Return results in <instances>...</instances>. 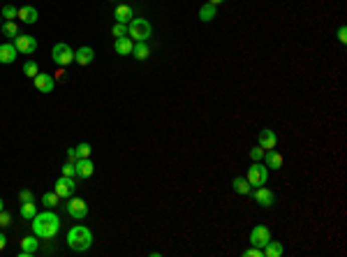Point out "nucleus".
<instances>
[{
	"label": "nucleus",
	"instance_id": "16",
	"mask_svg": "<svg viewBox=\"0 0 347 257\" xmlns=\"http://www.w3.org/2000/svg\"><path fill=\"white\" fill-rule=\"evenodd\" d=\"M132 49H134V42H132L130 37H116L114 51L118 56H132Z\"/></svg>",
	"mask_w": 347,
	"mask_h": 257
},
{
	"label": "nucleus",
	"instance_id": "2",
	"mask_svg": "<svg viewBox=\"0 0 347 257\" xmlns=\"http://www.w3.org/2000/svg\"><path fill=\"white\" fill-rule=\"evenodd\" d=\"M67 245L70 250L74 252H86L93 245V232H90L86 225H74L70 232H67Z\"/></svg>",
	"mask_w": 347,
	"mask_h": 257
},
{
	"label": "nucleus",
	"instance_id": "3",
	"mask_svg": "<svg viewBox=\"0 0 347 257\" xmlns=\"http://www.w3.org/2000/svg\"><path fill=\"white\" fill-rule=\"evenodd\" d=\"M150 35H153V28L146 19H132L127 24V37L132 42H146Z\"/></svg>",
	"mask_w": 347,
	"mask_h": 257
},
{
	"label": "nucleus",
	"instance_id": "13",
	"mask_svg": "<svg viewBox=\"0 0 347 257\" xmlns=\"http://www.w3.org/2000/svg\"><path fill=\"white\" fill-rule=\"evenodd\" d=\"M95 60V51H93V47H81V49H77L74 51V63L77 65H90Z\"/></svg>",
	"mask_w": 347,
	"mask_h": 257
},
{
	"label": "nucleus",
	"instance_id": "19",
	"mask_svg": "<svg viewBox=\"0 0 347 257\" xmlns=\"http://www.w3.org/2000/svg\"><path fill=\"white\" fill-rule=\"evenodd\" d=\"M216 17H218V5L204 3V5L199 7V21H204V24H211V21H213Z\"/></svg>",
	"mask_w": 347,
	"mask_h": 257
},
{
	"label": "nucleus",
	"instance_id": "40",
	"mask_svg": "<svg viewBox=\"0 0 347 257\" xmlns=\"http://www.w3.org/2000/svg\"><path fill=\"white\" fill-rule=\"evenodd\" d=\"M211 5H220V3H225V0H209Z\"/></svg>",
	"mask_w": 347,
	"mask_h": 257
},
{
	"label": "nucleus",
	"instance_id": "6",
	"mask_svg": "<svg viewBox=\"0 0 347 257\" xmlns=\"http://www.w3.org/2000/svg\"><path fill=\"white\" fill-rule=\"evenodd\" d=\"M14 47H17L19 54H26V56H33L37 51V40L33 35H21L19 33L17 37H14Z\"/></svg>",
	"mask_w": 347,
	"mask_h": 257
},
{
	"label": "nucleus",
	"instance_id": "30",
	"mask_svg": "<svg viewBox=\"0 0 347 257\" xmlns=\"http://www.w3.org/2000/svg\"><path fill=\"white\" fill-rule=\"evenodd\" d=\"M19 17V10L14 5H5L3 7V19H7V21H12V19Z\"/></svg>",
	"mask_w": 347,
	"mask_h": 257
},
{
	"label": "nucleus",
	"instance_id": "9",
	"mask_svg": "<svg viewBox=\"0 0 347 257\" xmlns=\"http://www.w3.org/2000/svg\"><path fill=\"white\" fill-rule=\"evenodd\" d=\"M252 199L262 206V209H271L275 204V195H273V190H269V188H264V186H259V188H252Z\"/></svg>",
	"mask_w": 347,
	"mask_h": 257
},
{
	"label": "nucleus",
	"instance_id": "29",
	"mask_svg": "<svg viewBox=\"0 0 347 257\" xmlns=\"http://www.w3.org/2000/svg\"><path fill=\"white\" fill-rule=\"evenodd\" d=\"M3 33H5L7 37H17L19 35V26L14 24V21H5V24H3Z\"/></svg>",
	"mask_w": 347,
	"mask_h": 257
},
{
	"label": "nucleus",
	"instance_id": "42",
	"mask_svg": "<svg viewBox=\"0 0 347 257\" xmlns=\"http://www.w3.org/2000/svg\"><path fill=\"white\" fill-rule=\"evenodd\" d=\"M0 33H3V26H0Z\"/></svg>",
	"mask_w": 347,
	"mask_h": 257
},
{
	"label": "nucleus",
	"instance_id": "20",
	"mask_svg": "<svg viewBox=\"0 0 347 257\" xmlns=\"http://www.w3.org/2000/svg\"><path fill=\"white\" fill-rule=\"evenodd\" d=\"M19 19L24 21V24H37V19H40V12H37L33 5H26L19 10Z\"/></svg>",
	"mask_w": 347,
	"mask_h": 257
},
{
	"label": "nucleus",
	"instance_id": "18",
	"mask_svg": "<svg viewBox=\"0 0 347 257\" xmlns=\"http://www.w3.org/2000/svg\"><path fill=\"white\" fill-rule=\"evenodd\" d=\"M19 56L17 47L14 44H0V63L3 65H10V63H14Z\"/></svg>",
	"mask_w": 347,
	"mask_h": 257
},
{
	"label": "nucleus",
	"instance_id": "1",
	"mask_svg": "<svg viewBox=\"0 0 347 257\" xmlns=\"http://www.w3.org/2000/svg\"><path fill=\"white\" fill-rule=\"evenodd\" d=\"M33 232H35L37 239H54L56 234L60 232V218L51 211H44V213H35L33 218Z\"/></svg>",
	"mask_w": 347,
	"mask_h": 257
},
{
	"label": "nucleus",
	"instance_id": "34",
	"mask_svg": "<svg viewBox=\"0 0 347 257\" xmlns=\"http://www.w3.org/2000/svg\"><path fill=\"white\" fill-rule=\"evenodd\" d=\"M243 257H264V250L262 248H257V245H252V248L243 250Z\"/></svg>",
	"mask_w": 347,
	"mask_h": 257
},
{
	"label": "nucleus",
	"instance_id": "17",
	"mask_svg": "<svg viewBox=\"0 0 347 257\" xmlns=\"http://www.w3.org/2000/svg\"><path fill=\"white\" fill-rule=\"evenodd\" d=\"M264 165H266V169H275V172H278V169L282 167V156L275 149L266 151V153H264Z\"/></svg>",
	"mask_w": 347,
	"mask_h": 257
},
{
	"label": "nucleus",
	"instance_id": "23",
	"mask_svg": "<svg viewBox=\"0 0 347 257\" xmlns=\"http://www.w3.org/2000/svg\"><path fill=\"white\" fill-rule=\"evenodd\" d=\"M232 188H234V192H239V195H250L252 192V186L248 183V179H243V176H236V179L232 181Z\"/></svg>",
	"mask_w": 347,
	"mask_h": 257
},
{
	"label": "nucleus",
	"instance_id": "22",
	"mask_svg": "<svg viewBox=\"0 0 347 257\" xmlns=\"http://www.w3.org/2000/svg\"><path fill=\"white\" fill-rule=\"evenodd\" d=\"M262 250H264V257H280L285 248H282L280 241H273V239H271L269 243H266V245L262 248Z\"/></svg>",
	"mask_w": 347,
	"mask_h": 257
},
{
	"label": "nucleus",
	"instance_id": "24",
	"mask_svg": "<svg viewBox=\"0 0 347 257\" xmlns=\"http://www.w3.org/2000/svg\"><path fill=\"white\" fill-rule=\"evenodd\" d=\"M132 56L137 60H146L150 56V49L146 42H134V49H132Z\"/></svg>",
	"mask_w": 347,
	"mask_h": 257
},
{
	"label": "nucleus",
	"instance_id": "41",
	"mask_svg": "<svg viewBox=\"0 0 347 257\" xmlns=\"http://www.w3.org/2000/svg\"><path fill=\"white\" fill-rule=\"evenodd\" d=\"M3 209H5V202H3V199H0V211H3Z\"/></svg>",
	"mask_w": 347,
	"mask_h": 257
},
{
	"label": "nucleus",
	"instance_id": "26",
	"mask_svg": "<svg viewBox=\"0 0 347 257\" xmlns=\"http://www.w3.org/2000/svg\"><path fill=\"white\" fill-rule=\"evenodd\" d=\"M74 151H77V160H81V158H90V153H93V146H90V144H86V142H81V144H77V146H74Z\"/></svg>",
	"mask_w": 347,
	"mask_h": 257
},
{
	"label": "nucleus",
	"instance_id": "39",
	"mask_svg": "<svg viewBox=\"0 0 347 257\" xmlns=\"http://www.w3.org/2000/svg\"><path fill=\"white\" fill-rule=\"evenodd\" d=\"M5 245H7V236L5 234H0V250H5Z\"/></svg>",
	"mask_w": 347,
	"mask_h": 257
},
{
	"label": "nucleus",
	"instance_id": "4",
	"mask_svg": "<svg viewBox=\"0 0 347 257\" xmlns=\"http://www.w3.org/2000/svg\"><path fill=\"white\" fill-rule=\"evenodd\" d=\"M246 179L252 188L266 186V181H269V169H266V165H262V162H252L250 167H248Z\"/></svg>",
	"mask_w": 347,
	"mask_h": 257
},
{
	"label": "nucleus",
	"instance_id": "15",
	"mask_svg": "<svg viewBox=\"0 0 347 257\" xmlns=\"http://www.w3.org/2000/svg\"><path fill=\"white\" fill-rule=\"evenodd\" d=\"M21 248L24 250L19 252V257H33L40 248V241H37V236H26V239H21Z\"/></svg>",
	"mask_w": 347,
	"mask_h": 257
},
{
	"label": "nucleus",
	"instance_id": "28",
	"mask_svg": "<svg viewBox=\"0 0 347 257\" xmlns=\"http://www.w3.org/2000/svg\"><path fill=\"white\" fill-rule=\"evenodd\" d=\"M37 72H40V67H37L35 60H28V63L24 65V74H26V77L35 79V77H37Z\"/></svg>",
	"mask_w": 347,
	"mask_h": 257
},
{
	"label": "nucleus",
	"instance_id": "38",
	"mask_svg": "<svg viewBox=\"0 0 347 257\" xmlns=\"http://www.w3.org/2000/svg\"><path fill=\"white\" fill-rule=\"evenodd\" d=\"M67 158H70L72 162H77V151H74V149H67Z\"/></svg>",
	"mask_w": 347,
	"mask_h": 257
},
{
	"label": "nucleus",
	"instance_id": "11",
	"mask_svg": "<svg viewBox=\"0 0 347 257\" xmlns=\"http://www.w3.org/2000/svg\"><path fill=\"white\" fill-rule=\"evenodd\" d=\"M33 84H35L37 93H51L56 88V81L51 74H44V72H37V77L33 79Z\"/></svg>",
	"mask_w": 347,
	"mask_h": 257
},
{
	"label": "nucleus",
	"instance_id": "14",
	"mask_svg": "<svg viewBox=\"0 0 347 257\" xmlns=\"http://www.w3.org/2000/svg\"><path fill=\"white\" fill-rule=\"evenodd\" d=\"M259 146L264 151H271L278 146V135L273 130H259Z\"/></svg>",
	"mask_w": 347,
	"mask_h": 257
},
{
	"label": "nucleus",
	"instance_id": "8",
	"mask_svg": "<svg viewBox=\"0 0 347 257\" xmlns=\"http://www.w3.org/2000/svg\"><path fill=\"white\" fill-rule=\"evenodd\" d=\"M67 213L72 215L74 220H84L86 215H88V204L84 202L81 197H70V202H67Z\"/></svg>",
	"mask_w": 347,
	"mask_h": 257
},
{
	"label": "nucleus",
	"instance_id": "7",
	"mask_svg": "<svg viewBox=\"0 0 347 257\" xmlns=\"http://www.w3.org/2000/svg\"><path fill=\"white\" fill-rule=\"evenodd\" d=\"M74 190H77V183H74V176H60L58 181H56V195H58L60 199H70L74 195Z\"/></svg>",
	"mask_w": 347,
	"mask_h": 257
},
{
	"label": "nucleus",
	"instance_id": "10",
	"mask_svg": "<svg viewBox=\"0 0 347 257\" xmlns=\"http://www.w3.org/2000/svg\"><path fill=\"white\" fill-rule=\"evenodd\" d=\"M271 241V229L264 227V225H257V227H252L250 232V243L257 245V248H264V245Z\"/></svg>",
	"mask_w": 347,
	"mask_h": 257
},
{
	"label": "nucleus",
	"instance_id": "31",
	"mask_svg": "<svg viewBox=\"0 0 347 257\" xmlns=\"http://www.w3.org/2000/svg\"><path fill=\"white\" fill-rule=\"evenodd\" d=\"M111 35L114 37H127V24H114Z\"/></svg>",
	"mask_w": 347,
	"mask_h": 257
},
{
	"label": "nucleus",
	"instance_id": "35",
	"mask_svg": "<svg viewBox=\"0 0 347 257\" xmlns=\"http://www.w3.org/2000/svg\"><path fill=\"white\" fill-rule=\"evenodd\" d=\"M7 225H12V215L3 209L0 211V227H7Z\"/></svg>",
	"mask_w": 347,
	"mask_h": 257
},
{
	"label": "nucleus",
	"instance_id": "37",
	"mask_svg": "<svg viewBox=\"0 0 347 257\" xmlns=\"http://www.w3.org/2000/svg\"><path fill=\"white\" fill-rule=\"evenodd\" d=\"M338 40H340V44H347V28H345V26L338 28Z\"/></svg>",
	"mask_w": 347,
	"mask_h": 257
},
{
	"label": "nucleus",
	"instance_id": "5",
	"mask_svg": "<svg viewBox=\"0 0 347 257\" xmlns=\"http://www.w3.org/2000/svg\"><path fill=\"white\" fill-rule=\"evenodd\" d=\"M51 58H54L56 65L67 67V65H72V63H74V51L70 49V44L58 42L54 49H51Z\"/></svg>",
	"mask_w": 347,
	"mask_h": 257
},
{
	"label": "nucleus",
	"instance_id": "25",
	"mask_svg": "<svg viewBox=\"0 0 347 257\" xmlns=\"http://www.w3.org/2000/svg\"><path fill=\"white\" fill-rule=\"evenodd\" d=\"M35 213H37L35 199H33V202H24V204H21V218H26V220H33V218H35Z\"/></svg>",
	"mask_w": 347,
	"mask_h": 257
},
{
	"label": "nucleus",
	"instance_id": "21",
	"mask_svg": "<svg viewBox=\"0 0 347 257\" xmlns=\"http://www.w3.org/2000/svg\"><path fill=\"white\" fill-rule=\"evenodd\" d=\"M114 19H116V24H130L132 21V7L130 5H118L114 10Z\"/></svg>",
	"mask_w": 347,
	"mask_h": 257
},
{
	"label": "nucleus",
	"instance_id": "12",
	"mask_svg": "<svg viewBox=\"0 0 347 257\" xmlns=\"http://www.w3.org/2000/svg\"><path fill=\"white\" fill-rule=\"evenodd\" d=\"M74 167H77V176H79V179H90L93 172H95V165H93L90 158H81V160H77V162H74Z\"/></svg>",
	"mask_w": 347,
	"mask_h": 257
},
{
	"label": "nucleus",
	"instance_id": "27",
	"mask_svg": "<svg viewBox=\"0 0 347 257\" xmlns=\"http://www.w3.org/2000/svg\"><path fill=\"white\" fill-rule=\"evenodd\" d=\"M58 202H60V197L56 195V192H44V195H42V204L47 206V209H54V206H58Z\"/></svg>",
	"mask_w": 347,
	"mask_h": 257
},
{
	"label": "nucleus",
	"instance_id": "33",
	"mask_svg": "<svg viewBox=\"0 0 347 257\" xmlns=\"http://www.w3.org/2000/svg\"><path fill=\"white\" fill-rule=\"evenodd\" d=\"M264 153H266V151H264L262 146H255V149L250 151V158H252V162H262V160H264Z\"/></svg>",
	"mask_w": 347,
	"mask_h": 257
},
{
	"label": "nucleus",
	"instance_id": "32",
	"mask_svg": "<svg viewBox=\"0 0 347 257\" xmlns=\"http://www.w3.org/2000/svg\"><path fill=\"white\" fill-rule=\"evenodd\" d=\"M60 172H63V176H77V167H74V162H65L63 167H60Z\"/></svg>",
	"mask_w": 347,
	"mask_h": 257
},
{
	"label": "nucleus",
	"instance_id": "36",
	"mask_svg": "<svg viewBox=\"0 0 347 257\" xmlns=\"http://www.w3.org/2000/svg\"><path fill=\"white\" fill-rule=\"evenodd\" d=\"M19 202L24 204V202H33V192L30 190H21L19 192Z\"/></svg>",
	"mask_w": 347,
	"mask_h": 257
}]
</instances>
